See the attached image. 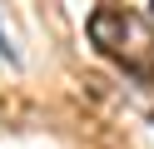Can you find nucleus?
Listing matches in <instances>:
<instances>
[{
    "mask_svg": "<svg viewBox=\"0 0 154 149\" xmlns=\"http://www.w3.org/2000/svg\"><path fill=\"white\" fill-rule=\"evenodd\" d=\"M90 40L104 50L109 60H119V65L129 70H149V25H144L139 15H129V10H94L90 15Z\"/></svg>",
    "mask_w": 154,
    "mask_h": 149,
    "instance_id": "f257e3e1",
    "label": "nucleus"
},
{
    "mask_svg": "<svg viewBox=\"0 0 154 149\" xmlns=\"http://www.w3.org/2000/svg\"><path fill=\"white\" fill-rule=\"evenodd\" d=\"M0 55H5V60H15V45L5 40V30H0Z\"/></svg>",
    "mask_w": 154,
    "mask_h": 149,
    "instance_id": "f03ea898",
    "label": "nucleus"
},
{
    "mask_svg": "<svg viewBox=\"0 0 154 149\" xmlns=\"http://www.w3.org/2000/svg\"><path fill=\"white\" fill-rule=\"evenodd\" d=\"M149 5H154V0H149Z\"/></svg>",
    "mask_w": 154,
    "mask_h": 149,
    "instance_id": "7ed1b4c3",
    "label": "nucleus"
}]
</instances>
